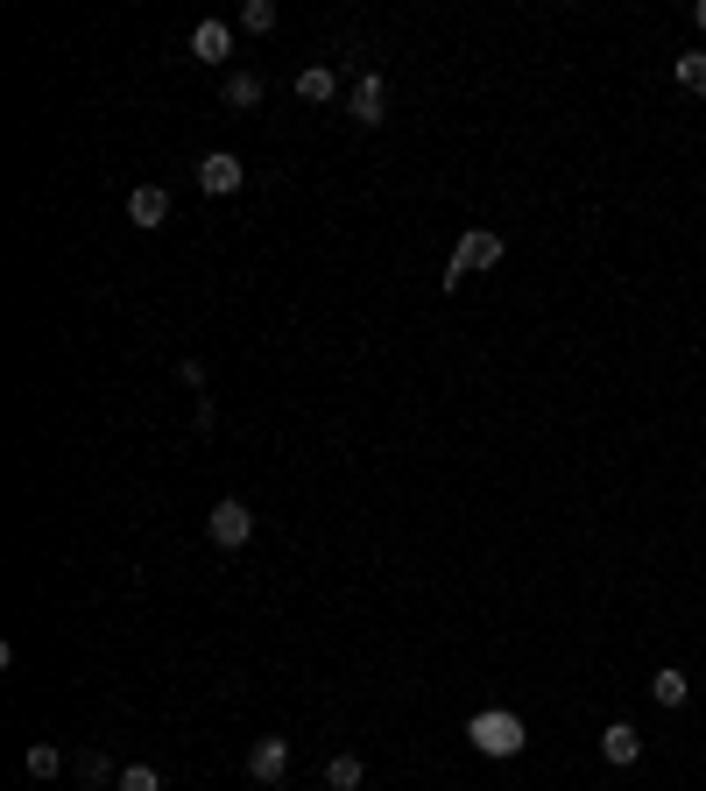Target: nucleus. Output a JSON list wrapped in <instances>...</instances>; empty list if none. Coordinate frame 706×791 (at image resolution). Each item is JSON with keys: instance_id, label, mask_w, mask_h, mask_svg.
I'll list each match as a JSON object with an SVG mask.
<instances>
[{"instance_id": "f257e3e1", "label": "nucleus", "mask_w": 706, "mask_h": 791, "mask_svg": "<svg viewBox=\"0 0 706 791\" xmlns=\"http://www.w3.org/2000/svg\"><path fill=\"white\" fill-rule=\"evenodd\" d=\"M502 255H508V248H502V233H494V227H467V233H459V248H453V262H445V290H459L474 268H494Z\"/></svg>"}, {"instance_id": "f03ea898", "label": "nucleus", "mask_w": 706, "mask_h": 791, "mask_svg": "<svg viewBox=\"0 0 706 791\" xmlns=\"http://www.w3.org/2000/svg\"><path fill=\"white\" fill-rule=\"evenodd\" d=\"M467 742L480 756H523V742H530V735H523V721L508 707H488V714H474V721H467Z\"/></svg>"}, {"instance_id": "7ed1b4c3", "label": "nucleus", "mask_w": 706, "mask_h": 791, "mask_svg": "<svg viewBox=\"0 0 706 791\" xmlns=\"http://www.w3.org/2000/svg\"><path fill=\"white\" fill-rule=\"evenodd\" d=\"M205 537H213V544L219 551H240V544H248V537H254V510H248V502H213V516H205Z\"/></svg>"}, {"instance_id": "20e7f679", "label": "nucleus", "mask_w": 706, "mask_h": 791, "mask_svg": "<svg viewBox=\"0 0 706 791\" xmlns=\"http://www.w3.org/2000/svg\"><path fill=\"white\" fill-rule=\"evenodd\" d=\"M347 113L360 128H382V113H388V93H382V71H360L354 79V93H347Z\"/></svg>"}, {"instance_id": "39448f33", "label": "nucleus", "mask_w": 706, "mask_h": 791, "mask_svg": "<svg viewBox=\"0 0 706 791\" xmlns=\"http://www.w3.org/2000/svg\"><path fill=\"white\" fill-rule=\"evenodd\" d=\"M240 177H248V170H240V156H234V148H213V156L199 163V191H213V199L240 191Z\"/></svg>"}, {"instance_id": "423d86ee", "label": "nucleus", "mask_w": 706, "mask_h": 791, "mask_svg": "<svg viewBox=\"0 0 706 791\" xmlns=\"http://www.w3.org/2000/svg\"><path fill=\"white\" fill-rule=\"evenodd\" d=\"M283 770H290V742H283V735H262V742L248 750V778H254V784H276Z\"/></svg>"}, {"instance_id": "0eeeda50", "label": "nucleus", "mask_w": 706, "mask_h": 791, "mask_svg": "<svg viewBox=\"0 0 706 791\" xmlns=\"http://www.w3.org/2000/svg\"><path fill=\"white\" fill-rule=\"evenodd\" d=\"M128 219L134 227H163V219H170V191L163 184H134L128 191Z\"/></svg>"}, {"instance_id": "6e6552de", "label": "nucleus", "mask_w": 706, "mask_h": 791, "mask_svg": "<svg viewBox=\"0 0 706 791\" xmlns=\"http://www.w3.org/2000/svg\"><path fill=\"white\" fill-rule=\"evenodd\" d=\"M227 50H234V28H227V22H199V28H191V57H205V64H227Z\"/></svg>"}, {"instance_id": "1a4fd4ad", "label": "nucleus", "mask_w": 706, "mask_h": 791, "mask_svg": "<svg viewBox=\"0 0 706 791\" xmlns=\"http://www.w3.org/2000/svg\"><path fill=\"white\" fill-rule=\"evenodd\" d=\"M600 756H608L614 770H629V764H636V756H643V735H636V728H629V721H614L608 735H600Z\"/></svg>"}, {"instance_id": "9d476101", "label": "nucleus", "mask_w": 706, "mask_h": 791, "mask_svg": "<svg viewBox=\"0 0 706 791\" xmlns=\"http://www.w3.org/2000/svg\"><path fill=\"white\" fill-rule=\"evenodd\" d=\"M333 93H339L333 64H304L297 71V99H304V107H319V99H333Z\"/></svg>"}, {"instance_id": "9b49d317", "label": "nucleus", "mask_w": 706, "mask_h": 791, "mask_svg": "<svg viewBox=\"0 0 706 791\" xmlns=\"http://www.w3.org/2000/svg\"><path fill=\"white\" fill-rule=\"evenodd\" d=\"M71 770H79L85 784H120V770L107 764V750H79V756H71Z\"/></svg>"}, {"instance_id": "f8f14e48", "label": "nucleus", "mask_w": 706, "mask_h": 791, "mask_svg": "<svg viewBox=\"0 0 706 791\" xmlns=\"http://www.w3.org/2000/svg\"><path fill=\"white\" fill-rule=\"evenodd\" d=\"M227 107H234V113L262 107V79H254V71H234V79H227Z\"/></svg>"}, {"instance_id": "ddd939ff", "label": "nucleus", "mask_w": 706, "mask_h": 791, "mask_svg": "<svg viewBox=\"0 0 706 791\" xmlns=\"http://www.w3.org/2000/svg\"><path fill=\"white\" fill-rule=\"evenodd\" d=\"M22 764H28V778H43V784H50L57 770H64V750H57V742H36V750H28Z\"/></svg>"}, {"instance_id": "4468645a", "label": "nucleus", "mask_w": 706, "mask_h": 791, "mask_svg": "<svg viewBox=\"0 0 706 791\" xmlns=\"http://www.w3.org/2000/svg\"><path fill=\"white\" fill-rule=\"evenodd\" d=\"M650 699H657V707H685V671H657V679H650Z\"/></svg>"}, {"instance_id": "2eb2a0df", "label": "nucleus", "mask_w": 706, "mask_h": 791, "mask_svg": "<svg viewBox=\"0 0 706 791\" xmlns=\"http://www.w3.org/2000/svg\"><path fill=\"white\" fill-rule=\"evenodd\" d=\"M360 778H368L360 756H333V764H325V784H333V791H360Z\"/></svg>"}, {"instance_id": "dca6fc26", "label": "nucleus", "mask_w": 706, "mask_h": 791, "mask_svg": "<svg viewBox=\"0 0 706 791\" xmlns=\"http://www.w3.org/2000/svg\"><path fill=\"white\" fill-rule=\"evenodd\" d=\"M240 28H248V36H268V28H276V0H248V8H240Z\"/></svg>"}, {"instance_id": "f3484780", "label": "nucleus", "mask_w": 706, "mask_h": 791, "mask_svg": "<svg viewBox=\"0 0 706 791\" xmlns=\"http://www.w3.org/2000/svg\"><path fill=\"white\" fill-rule=\"evenodd\" d=\"M679 85H685V93H706V50H685L679 57Z\"/></svg>"}, {"instance_id": "a211bd4d", "label": "nucleus", "mask_w": 706, "mask_h": 791, "mask_svg": "<svg viewBox=\"0 0 706 791\" xmlns=\"http://www.w3.org/2000/svg\"><path fill=\"white\" fill-rule=\"evenodd\" d=\"M120 791H163V770L156 764H128L120 770Z\"/></svg>"}, {"instance_id": "6ab92c4d", "label": "nucleus", "mask_w": 706, "mask_h": 791, "mask_svg": "<svg viewBox=\"0 0 706 791\" xmlns=\"http://www.w3.org/2000/svg\"><path fill=\"white\" fill-rule=\"evenodd\" d=\"M693 22H699V28H706V0H699V8H693Z\"/></svg>"}]
</instances>
